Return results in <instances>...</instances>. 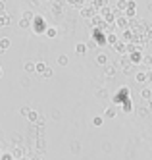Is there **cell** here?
<instances>
[{
  "mask_svg": "<svg viewBox=\"0 0 152 160\" xmlns=\"http://www.w3.org/2000/svg\"><path fill=\"white\" fill-rule=\"evenodd\" d=\"M42 75H44V77H50V75H52V70H50V68H46V70L42 72Z\"/></svg>",
  "mask_w": 152,
  "mask_h": 160,
  "instance_id": "cell-16",
  "label": "cell"
},
{
  "mask_svg": "<svg viewBox=\"0 0 152 160\" xmlns=\"http://www.w3.org/2000/svg\"><path fill=\"white\" fill-rule=\"evenodd\" d=\"M106 114H108V116H114V114H115V108H108Z\"/></svg>",
  "mask_w": 152,
  "mask_h": 160,
  "instance_id": "cell-20",
  "label": "cell"
},
{
  "mask_svg": "<svg viewBox=\"0 0 152 160\" xmlns=\"http://www.w3.org/2000/svg\"><path fill=\"white\" fill-rule=\"evenodd\" d=\"M35 25H37V27H35V33H44V31H46V21H44L41 16L35 18Z\"/></svg>",
  "mask_w": 152,
  "mask_h": 160,
  "instance_id": "cell-1",
  "label": "cell"
},
{
  "mask_svg": "<svg viewBox=\"0 0 152 160\" xmlns=\"http://www.w3.org/2000/svg\"><path fill=\"white\" fill-rule=\"evenodd\" d=\"M118 8H121V10H125V8H127V4H125V2H121V0H120V2H118Z\"/></svg>",
  "mask_w": 152,
  "mask_h": 160,
  "instance_id": "cell-21",
  "label": "cell"
},
{
  "mask_svg": "<svg viewBox=\"0 0 152 160\" xmlns=\"http://www.w3.org/2000/svg\"><path fill=\"white\" fill-rule=\"evenodd\" d=\"M131 60H133V62H141V52H135Z\"/></svg>",
  "mask_w": 152,
  "mask_h": 160,
  "instance_id": "cell-13",
  "label": "cell"
},
{
  "mask_svg": "<svg viewBox=\"0 0 152 160\" xmlns=\"http://www.w3.org/2000/svg\"><path fill=\"white\" fill-rule=\"evenodd\" d=\"M108 42H110V44H115V35H110V37H108Z\"/></svg>",
  "mask_w": 152,
  "mask_h": 160,
  "instance_id": "cell-19",
  "label": "cell"
},
{
  "mask_svg": "<svg viewBox=\"0 0 152 160\" xmlns=\"http://www.w3.org/2000/svg\"><path fill=\"white\" fill-rule=\"evenodd\" d=\"M96 62H98V64H102V66H106V62H108V58H106V54H98V58H96Z\"/></svg>",
  "mask_w": 152,
  "mask_h": 160,
  "instance_id": "cell-4",
  "label": "cell"
},
{
  "mask_svg": "<svg viewBox=\"0 0 152 160\" xmlns=\"http://www.w3.org/2000/svg\"><path fill=\"white\" fill-rule=\"evenodd\" d=\"M0 2H6V0H0Z\"/></svg>",
  "mask_w": 152,
  "mask_h": 160,
  "instance_id": "cell-26",
  "label": "cell"
},
{
  "mask_svg": "<svg viewBox=\"0 0 152 160\" xmlns=\"http://www.w3.org/2000/svg\"><path fill=\"white\" fill-rule=\"evenodd\" d=\"M29 120H37V112H33V110H29Z\"/></svg>",
  "mask_w": 152,
  "mask_h": 160,
  "instance_id": "cell-18",
  "label": "cell"
},
{
  "mask_svg": "<svg viewBox=\"0 0 152 160\" xmlns=\"http://www.w3.org/2000/svg\"><path fill=\"white\" fill-rule=\"evenodd\" d=\"M23 70H25L27 73H31V72H35V64H31V62H27L25 66H23Z\"/></svg>",
  "mask_w": 152,
  "mask_h": 160,
  "instance_id": "cell-5",
  "label": "cell"
},
{
  "mask_svg": "<svg viewBox=\"0 0 152 160\" xmlns=\"http://www.w3.org/2000/svg\"><path fill=\"white\" fill-rule=\"evenodd\" d=\"M2 52H4V50H2V48H0V54H2Z\"/></svg>",
  "mask_w": 152,
  "mask_h": 160,
  "instance_id": "cell-25",
  "label": "cell"
},
{
  "mask_svg": "<svg viewBox=\"0 0 152 160\" xmlns=\"http://www.w3.org/2000/svg\"><path fill=\"white\" fill-rule=\"evenodd\" d=\"M0 14H4V2H0Z\"/></svg>",
  "mask_w": 152,
  "mask_h": 160,
  "instance_id": "cell-22",
  "label": "cell"
},
{
  "mask_svg": "<svg viewBox=\"0 0 152 160\" xmlns=\"http://www.w3.org/2000/svg\"><path fill=\"white\" fill-rule=\"evenodd\" d=\"M125 23H127L125 18H120V19H118V25H120V27H125Z\"/></svg>",
  "mask_w": 152,
  "mask_h": 160,
  "instance_id": "cell-17",
  "label": "cell"
},
{
  "mask_svg": "<svg viewBox=\"0 0 152 160\" xmlns=\"http://www.w3.org/2000/svg\"><path fill=\"white\" fill-rule=\"evenodd\" d=\"M67 56H58V64H62V66H67Z\"/></svg>",
  "mask_w": 152,
  "mask_h": 160,
  "instance_id": "cell-8",
  "label": "cell"
},
{
  "mask_svg": "<svg viewBox=\"0 0 152 160\" xmlns=\"http://www.w3.org/2000/svg\"><path fill=\"white\" fill-rule=\"evenodd\" d=\"M0 75H2V70H0Z\"/></svg>",
  "mask_w": 152,
  "mask_h": 160,
  "instance_id": "cell-27",
  "label": "cell"
},
{
  "mask_svg": "<svg viewBox=\"0 0 152 160\" xmlns=\"http://www.w3.org/2000/svg\"><path fill=\"white\" fill-rule=\"evenodd\" d=\"M92 14V10H89V8H85V10H81V16H83V18H89Z\"/></svg>",
  "mask_w": 152,
  "mask_h": 160,
  "instance_id": "cell-11",
  "label": "cell"
},
{
  "mask_svg": "<svg viewBox=\"0 0 152 160\" xmlns=\"http://www.w3.org/2000/svg\"><path fill=\"white\" fill-rule=\"evenodd\" d=\"M141 95H143V98H148V97H150V89H143Z\"/></svg>",
  "mask_w": 152,
  "mask_h": 160,
  "instance_id": "cell-15",
  "label": "cell"
},
{
  "mask_svg": "<svg viewBox=\"0 0 152 160\" xmlns=\"http://www.w3.org/2000/svg\"><path fill=\"white\" fill-rule=\"evenodd\" d=\"M19 25H21L23 29H27V27H29L31 23H29V21H27V19H23V18H21V21H19Z\"/></svg>",
  "mask_w": 152,
  "mask_h": 160,
  "instance_id": "cell-12",
  "label": "cell"
},
{
  "mask_svg": "<svg viewBox=\"0 0 152 160\" xmlns=\"http://www.w3.org/2000/svg\"><path fill=\"white\" fill-rule=\"evenodd\" d=\"M44 33H46V37H56V29H54V27H48Z\"/></svg>",
  "mask_w": 152,
  "mask_h": 160,
  "instance_id": "cell-7",
  "label": "cell"
},
{
  "mask_svg": "<svg viewBox=\"0 0 152 160\" xmlns=\"http://www.w3.org/2000/svg\"><path fill=\"white\" fill-rule=\"evenodd\" d=\"M106 75H108V77H114V75H115V70H114L112 66H108V68H106Z\"/></svg>",
  "mask_w": 152,
  "mask_h": 160,
  "instance_id": "cell-9",
  "label": "cell"
},
{
  "mask_svg": "<svg viewBox=\"0 0 152 160\" xmlns=\"http://www.w3.org/2000/svg\"><path fill=\"white\" fill-rule=\"evenodd\" d=\"M0 48H2V50L10 48V39H8V37H4V39H0Z\"/></svg>",
  "mask_w": 152,
  "mask_h": 160,
  "instance_id": "cell-2",
  "label": "cell"
},
{
  "mask_svg": "<svg viewBox=\"0 0 152 160\" xmlns=\"http://www.w3.org/2000/svg\"><path fill=\"white\" fill-rule=\"evenodd\" d=\"M75 50H77L79 54H85V50H87V47H85V44H77V47H75Z\"/></svg>",
  "mask_w": 152,
  "mask_h": 160,
  "instance_id": "cell-10",
  "label": "cell"
},
{
  "mask_svg": "<svg viewBox=\"0 0 152 160\" xmlns=\"http://www.w3.org/2000/svg\"><path fill=\"white\" fill-rule=\"evenodd\" d=\"M146 77H148L146 73H143V72H139V73H137V81H141V83H143V81H146Z\"/></svg>",
  "mask_w": 152,
  "mask_h": 160,
  "instance_id": "cell-6",
  "label": "cell"
},
{
  "mask_svg": "<svg viewBox=\"0 0 152 160\" xmlns=\"http://www.w3.org/2000/svg\"><path fill=\"white\" fill-rule=\"evenodd\" d=\"M10 21V18L6 14H0V27H6V23Z\"/></svg>",
  "mask_w": 152,
  "mask_h": 160,
  "instance_id": "cell-3",
  "label": "cell"
},
{
  "mask_svg": "<svg viewBox=\"0 0 152 160\" xmlns=\"http://www.w3.org/2000/svg\"><path fill=\"white\" fill-rule=\"evenodd\" d=\"M148 8H150V10H152V2H150V4H148Z\"/></svg>",
  "mask_w": 152,
  "mask_h": 160,
  "instance_id": "cell-23",
  "label": "cell"
},
{
  "mask_svg": "<svg viewBox=\"0 0 152 160\" xmlns=\"http://www.w3.org/2000/svg\"><path fill=\"white\" fill-rule=\"evenodd\" d=\"M23 19H33V12H23Z\"/></svg>",
  "mask_w": 152,
  "mask_h": 160,
  "instance_id": "cell-14",
  "label": "cell"
},
{
  "mask_svg": "<svg viewBox=\"0 0 152 160\" xmlns=\"http://www.w3.org/2000/svg\"><path fill=\"white\" fill-rule=\"evenodd\" d=\"M148 35H150V37H152V29H150V33H148Z\"/></svg>",
  "mask_w": 152,
  "mask_h": 160,
  "instance_id": "cell-24",
  "label": "cell"
}]
</instances>
